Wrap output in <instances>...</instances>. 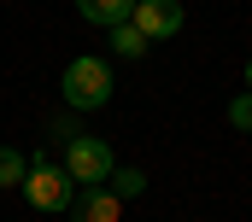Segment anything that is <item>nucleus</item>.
<instances>
[{"label": "nucleus", "mask_w": 252, "mask_h": 222, "mask_svg": "<svg viewBox=\"0 0 252 222\" xmlns=\"http://www.w3.org/2000/svg\"><path fill=\"white\" fill-rule=\"evenodd\" d=\"M147 47H153V41H147L135 24H118V29H112V53H118V58H141Z\"/></svg>", "instance_id": "obj_7"}, {"label": "nucleus", "mask_w": 252, "mask_h": 222, "mask_svg": "<svg viewBox=\"0 0 252 222\" xmlns=\"http://www.w3.org/2000/svg\"><path fill=\"white\" fill-rule=\"evenodd\" d=\"M247 94H252V58H247Z\"/></svg>", "instance_id": "obj_11"}, {"label": "nucleus", "mask_w": 252, "mask_h": 222, "mask_svg": "<svg viewBox=\"0 0 252 222\" xmlns=\"http://www.w3.org/2000/svg\"><path fill=\"white\" fill-rule=\"evenodd\" d=\"M229 123L252 135V94H241V100H229Z\"/></svg>", "instance_id": "obj_10"}, {"label": "nucleus", "mask_w": 252, "mask_h": 222, "mask_svg": "<svg viewBox=\"0 0 252 222\" xmlns=\"http://www.w3.org/2000/svg\"><path fill=\"white\" fill-rule=\"evenodd\" d=\"M129 6H135V0H76V12H82L88 24H100V29L129 24Z\"/></svg>", "instance_id": "obj_6"}, {"label": "nucleus", "mask_w": 252, "mask_h": 222, "mask_svg": "<svg viewBox=\"0 0 252 222\" xmlns=\"http://www.w3.org/2000/svg\"><path fill=\"white\" fill-rule=\"evenodd\" d=\"M64 106H70V111H100V106H112V64L94 58V53L70 58V64H64Z\"/></svg>", "instance_id": "obj_1"}, {"label": "nucleus", "mask_w": 252, "mask_h": 222, "mask_svg": "<svg viewBox=\"0 0 252 222\" xmlns=\"http://www.w3.org/2000/svg\"><path fill=\"white\" fill-rule=\"evenodd\" d=\"M24 175H30V158L18 146H0V187H24Z\"/></svg>", "instance_id": "obj_8"}, {"label": "nucleus", "mask_w": 252, "mask_h": 222, "mask_svg": "<svg viewBox=\"0 0 252 222\" xmlns=\"http://www.w3.org/2000/svg\"><path fill=\"white\" fill-rule=\"evenodd\" d=\"M24 199H30L35 211H53V217H59V211H70V199H76V181H70L53 158H35L30 175H24Z\"/></svg>", "instance_id": "obj_3"}, {"label": "nucleus", "mask_w": 252, "mask_h": 222, "mask_svg": "<svg viewBox=\"0 0 252 222\" xmlns=\"http://www.w3.org/2000/svg\"><path fill=\"white\" fill-rule=\"evenodd\" d=\"M129 24L147 35V41H170L182 29V0H135L129 6Z\"/></svg>", "instance_id": "obj_4"}, {"label": "nucleus", "mask_w": 252, "mask_h": 222, "mask_svg": "<svg viewBox=\"0 0 252 222\" xmlns=\"http://www.w3.org/2000/svg\"><path fill=\"white\" fill-rule=\"evenodd\" d=\"M106 181H112V193H118V199H135V193L147 187V175H141V169H112Z\"/></svg>", "instance_id": "obj_9"}, {"label": "nucleus", "mask_w": 252, "mask_h": 222, "mask_svg": "<svg viewBox=\"0 0 252 222\" xmlns=\"http://www.w3.org/2000/svg\"><path fill=\"white\" fill-rule=\"evenodd\" d=\"M118 217H124V199L112 187H82L70 199V222H118Z\"/></svg>", "instance_id": "obj_5"}, {"label": "nucleus", "mask_w": 252, "mask_h": 222, "mask_svg": "<svg viewBox=\"0 0 252 222\" xmlns=\"http://www.w3.org/2000/svg\"><path fill=\"white\" fill-rule=\"evenodd\" d=\"M112 146L100 140V135H70L64 140V175L76 181V187H106V175H112Z\"/></svg>", "instance_id": "obj_2"}]
</instances>
